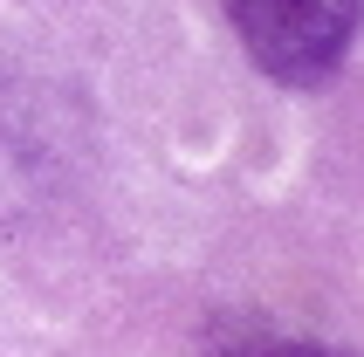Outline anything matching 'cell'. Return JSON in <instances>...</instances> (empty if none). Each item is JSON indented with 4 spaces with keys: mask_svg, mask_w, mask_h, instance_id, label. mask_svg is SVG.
Wrapping results in <instances>:
<instances>
[{
    "mask_svg": "<svg viewBox=\"0 0 364 357\" xmlns=\"http://www.w3.org/2000/svg\"><path fill=\"white\" fill-rule=\"evenodd\" d=\"M247 55L282 82H323L350 55L364 0H227Z\"/></svg>",
    "mask_w": 364,
    "mask_h": 357,
    "instance_id": "1",
    "label": "cell"
},
{
    "mask_svg": "<svg viewBox=\"0 0 364 357\" xmlns=\"http://www.w3.org/2000/svg\"><path fill=\"white\" fill-rule=\"evenodd\" d=\"M206 357H344V351L303 343V337H234V343H220V351H206Z\"/></svg>",
    "mask_w": 364,
    "mask_h": 357,
    "instance_id": "2",
    "label": "cell"
}]
</instances>
